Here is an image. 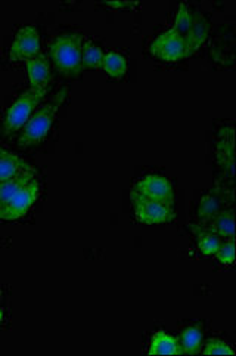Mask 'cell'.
Instances as JSON below:
<instances>
[{
    "mask_svg": "<svg viewBox=\"0 0 236 356\" xmlns=\"http://www.w3.org/2000/svg\"><path fill=\"white\" fill-rule=\"evenodd\" d=\"M37 179V175H35V170H26L14 177H10L8 181L0 182V209L6 206L9 203V200L14 197L19 189L24 186H27L31 181Z\"/></svg>",
    "mask_w": 236,
    "mask_h": 356,
    "instance_id": "cell-10",
    "label": "cell"
},
{
    "mask_svg": "<svg viewBox=\"0 0 236 356\" xmlns=\"http://www.w3.org/2000/svg\"><path fill=\"white\" fill-rule=\"evenodd\" d=\"M40 54V34L33 26L22 27L15 34L9 51L10 63H21Z\"/></svg>",
    "mask_w": 236,
    "mask_h": 356,
    "instance_id": "cell-8",
    "label": "cell"
},
{
    "mask_svg": "<svg viewBox=\"0 0 236 356\" xmlns=\"http://www.w3.org/2000/svg\"><path fill=\"white\" fill-rule=\"evenodd\" d=\"M221 238L211 231H203L198 234V248L204 256H216L221 245Z\"/></svg>",
    "mask_w": 236,
    "mask_h": 356,
    "instance_id": "cell-19",
    "label": "cell"
},
{
    "mask_svg": "<svg viewBox=\"0 0 236 356\" xmlns=\"http://www.w3.org/2000/svg\"><path fill=\"white\" fill-rule=\"evenodd\" d=\"M219 262L223 265H232L235 260V241L233 240H224L221 243L219 252L216 253Z\"/></svg>",
    "mask_w": 236,
    "mask_h": 356,
    "instance_id": "cell-23",
    "label": "cell"
},
{
    "mask_svg": "<svg viewBox=\"0 0 236 356\" xmlns=\"http://www.w3.org/2000/svg\"><path fill=\"white\" fill-rule=\"evenodd\" d=\"M201 341H203V331L198 327L185 328L180 334V340L177 341L180 353L194 355L201 350Z\"/></svg>",
    "mask_w": 236,
    "mask_h": 356,
    "instance_id": "cell-15",
    "label": "cell"
},
{
    "mask_svg": "<svg viewBox=\"0 0 236 356\" xmlns=\"http://www.w3.org/2000/svg\"><path fill=\"white\" fill-rule=\"evenodd\" d=\"M2 319H3V314H2V311H0V324H2Z\"/></svg>",
    "mask_w": 236,
    "mask_h": 356,
    "instance_id": "cell-26",
    "label": "cell"
},
{
    "mask_svg": "<svg viewBox=\"0 0 236 356\" xmlns=\"http://www.w3.org/2000/svg\"><path fill=\"white\" fill-rule=\"evenodd\" d=\"M39 195L40 184L37 179H34L27 186L19 189V191L9 200V203L0 209V219L17 220L24 215H27V211L33 207Z\"/></svg>",
    "mask_w": 236,
    "mask_h": 356,
    "instance_id": "cell-5",
    "label": "cell"
},
{
    "mask_svg": "<svg viewBox=\"0 0 236 356\" xmlns=\"http://www.w3.org/2000/svg\"><path fill=\"white\" fill-rule=\"evenodd\" d=\"M205 38H207V24H205V21L203 19V17H201V15H194L192 27H191V30H189L186 39H185L189 54L196 51L198 47L204 43Z\"/></svg>",
    "mask_w": 236,
    "mask_h": 356,
    "instance_id": "cell-17",
    "label": "cell"
},
{
    "mask_svg": "<svg viewBox=\"0 0 236 356\" xmlns=\"http://www.w3.org/2000/svg\"><path fill=\"white\" fill-rule=\"evenodd\" d=\"M83 35L78 33H64L53 39L51 58L55 68L64 74H77L83 68Z\"/></svg>",
    "mask_w": 236,
    "mask_h": 356,
    "instance_id": "cell-2",
    "label": "cell"
},
{
    "mask_svg": "<svg viewBox=\"0 0 236 356\" xmlns=\"http://www.w3.org/2000/svg\"><path fill=\"white\" fill-rule=\"evenodd\" d=\"M68 95V89H61L56 92L53 97L42 102L33 115L30 117V120L26 123V126L22 127V132L18 138V145L21 148H28V147H35L39 145L40 142L47 136V134L51 132V129L55 123L56 114L61 108L62 104L65 102V98Z\"/></svg>",
    "mask_w": 236,
    "mask_h": 356,
    "instance_id": "cell-1",
    "label": "cell"
},
{
    "mask_svg": "<svg viewBox=\"0 0 236 356\" xmlns=\"http://www.w3.org/2000/svg\"><path fill=\"white\" fill-rule=\"evenodd\" d=\"M0 298H2V291H0Z\"/></svg>",
    "mask_w": 236,
    "mask_h": 356,
    "instance_id": "cell-27",
    "label": "cell"
},
{
    "mask_svg": "<svg viewBox=\"0 0 236 356\" xmlns=\"http://www.w3.org/2000/svg\"><path fill=\"white\" fill-rule=\"evenodd\" d=\"M31 89H47L51 83V67L44 54L35 55L26 61Z\"/></svg>",
    "mask_w": 236,
    "mask_h": 356,
    "instance_id": "cell-9",
    "label": "cell"
},
{
    "mask_svg": "<svg viewBox=\"0 0 236 356\" xmlns=\"http://www.w3.org/2000/svg\"><path fill=\"white\" fill-rule=\"evenodd\" d=\"M207 231L217 234L220 238L233 240V213L232 210H223L205 225Z\"/></svg>",
    "mask_w": 236,
    "mask_h": 356,
    "instance_id": "cell-12",
    "label": "cell"
},
{
    "mask_svg": "<svg viewBox=\"0 0 236 356\" xmlns=\"http://www.w3.org/2000/svg\"><path fill=\"white\" fill-rule=\"evenodd\" d=\"M216 154L219 164L223 169H228L229 176L233 177V126L220 130Z\"/></svg>",
    "mask_w": 236,
    "mask_h": 356,
    "instance_id": "cell-11",
    "label": "cell"
},
{
    "mask_svg": "<svg viewBox=\"0 0 236 356\" xmlns=\"http://www.w3.org/2000/svg\"><path fill=\"white\" fill-rule=\"evenodd\" d=\"M132 194L148 200H155L169 206L174 204V191L167 177L158 175H148L135 185Z\"/></svg>",
    "mask_w": 236,
    "mask_h": 356,
    "instance_id": "cell-7",
    "label": "cell"
},
{
    "mask_svg": "<svg viewBox=\"0 0 236 356\" xmlns=\"http://www.w3.org/2000/svg\"><path fill=\"white\" fill-rule=\"evenodd\" d=\"M106 6L114 8V9H130V8L136 6V3H130V2H127V3H123V2H111V3H106Z\"/></svg>",
    "mask_w": 236,
    "mask_h": 356,
    "instance_id": "cell-24",
    "label": "cell"
},
{
    "mask_svg": "<svg viewBox=\"0 0 236 356\" xmlns=\"http://www.w3.org/2000/svg\"><path fill=\"white\" fill-rule=\"evenodd\" d=\"M47 93V89H28L21 97L12 104L5 117L3 130L5 135H12L21 130L26 123L30 120V117L35 111V108L42 104Z\"/></svg>",
    "mask_w": 236,
    "mask_h": 356,
    "instance_id": "cell-3",
    "label": "cell"
},
{
    "mask_svg": "<svg viewBox=\"0 0 236 356\" xmlns=\"http://www.w3.org/2000/svg\"><path fill=\"white\" fill-rule=\"evenodd\" d=\"M203 352H204V355H228V356L235 355L233 349L228 345V343L220 340V339L207 340Z\"/></svg>",
    "mask_w": 236,
    "mask_h": 356,
    "instance_id": "cell-22",
    "label": "cell"
},
{
    "mask_svg": "<svg viewBox=\"0 0 236 356\" xmlns=\"http://www.w3.org/2000/svg\"><path fill=\"white\" fill-rule=\"evenodd\" d=\"M103 56H105V54L102 52V49L98 44H94L92 42L83 43V56H81L83 67L92 68V70L101 68Z\"/></svg>",
    "mask_w": 236,
    "mask_h": 356,
    "instance_id": "cell-18",
    "label": "cell"
},
{
    "mask_svg": "<svg viewBox=\"0 0 236 356\" xmlns=\"http://www.w3.org/2000/svg\"><path fill=\"white\" fill-rule=\"evenodd\" d=\"M132 201H133L135 215L137 220L145 225L167 223L174 218L173 206L160 203V201H155V200L139 197L136 194H132Z\"/></svg>",
    "mask_w": 236,
    "mask_h": 356,
    "instance_id": "cell-6",
    "label": "cell"
},
{
    "mask_svg": "<svg viewBox=\"0 0 236 356\" xmlns=\"http://www.w3.org/2000/svg\"><path fill=\"white\" fill-rule=\"evenodd\" d=\"M101 68L112 79H123L127 73V59L118 52H108L103 56Z\"/></svg>",
    "mask_w": 236,
    "mask_h": 356,
    "instance_id": "cell-16",
    "label": "cell"
},
{
    "mask_svg": "<svg viewBox=\"0 0 236 356\" xmlns=\"http://www.w3.org/2000/svg\"><path fill=\"white\" fill-rule=\"evenodd\" d=\"M149 355H179V345L177 340L171 336H169L165 331L158 330L155 334L152 336L149 343Z\"/></svg>",
    "mask_w": 236,
    "mask_h": 356,
    "instance_id": "cell-14",
    "label": "cell"
},
{
    "mask_svg": "<svg viewBox=\"0 0 236 356\" xmlns=\"http://www.w3.org/2000/svg\"><path fill=\"white\" fill-rule=\"evenodd\" d=\"M192 19H194V14L191 12V8H189L186 3H182L179 8V12H177L176 15L173 30L177 34H180L183 39H186L189 30L192 27Z\"/></svg>",
    "mask_w": 236,
    "mask_h": 356,
    "instance_id": "cell-20",
    "label": "cell"
},
{
    "mask_svg": "<svg viewBox=\"0 0 236 356\" xmlns=\"http://www.w3.org/2000/svg\"><path fill=\"white\" fill-rule=\"evenodd\" d=\"M30 164H27L24 160H21L18 156L12 152H6L5 156L0 157V182L8 181L10 177H14L26 170H31Z\"/></svg>",
    "mask_w": 236,
    "mask_h": 356,
    "instance_id": "cell-13",
    "label": "cell"
},
{
    "mask_svg": "<svg viewBox=\"0 0 236 356\" xmlns=\"http://www.w3.org/2000/svg\"><path fill=\"white\" fill-rule=\"evenodd\" d=\"M151 54L164 63H177L189 55L185 39L173 29L160 34L151 43Z\"/></svg>",
    "mask_w": 236,
    "mask_h": 356,
    "instance_id": "cell-4",
    "label": "cell"
},
{
    "mask_svg": "<svg viewBox=\"0 0 236 356\" xmlns=\"http://www.w3.org/2000/svg\"><path fill=\"white\" fill-rule=\"evenodd\" d=\"M217 213H220V198L219 197L208 195L203 201H201L198 215L201 219H203L204 223L210 222L217 215Z\"/></svg>",
    "mask_w": 236,
    "mask_h": 356,
    "instance_id": "cell-21",
    "label": "cell"
},
{
    "mask_svg": "<svg viewBox=\"0 0 236 356\" xmlns=\"http://www.w3.org/2000/svg\"><path fill=\"white\" fill-rule=\"evenodd\" d=\"M8 151L5 149V148H2V147H0V157H2V156H5V154H6Z\"/></svg>",
    "mask_w": 236,
    "mask_h": 356,
    "instance_id": "cell-25",
    "label": "cell"
}]
</instances>
